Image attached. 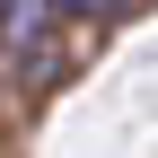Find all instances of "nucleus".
<instances>
[{"instance_id":"nucleus-2","label":"nucleus","mask_w":158,"mask_h":158,"mask_svg":"<svg viewBox=\"0 0 158 158\" xmlns=\"http://www.w3.org/2000/svg\"><path fill=\"white\" fill-rule=\"evenodd\" d=\"M9 9H18V0H0V18H9Z\"/></svg>"},{"instance_id":"nucleus-1","label":"nucleus","mask_w":158,"mask_h":158,"mask_svg":"<svg viewBox=\"0 0 158 158\" xmlns=\"http://www.w3.org/2000/svg\"><path fill=\"white\" fill-rule=\"evenodd\" d=\"M53 9H70V18H97V9H114V0H53Z\"/></svg>"}]
</instances>
